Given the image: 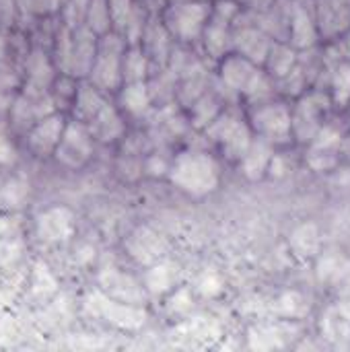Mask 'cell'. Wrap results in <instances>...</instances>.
I'll use <instances>...</instances> for the list:
<instances>
[{
  "label": "cell",
  "instance_id": "obj_1",
  "mask_svg": "<svg viewBox=\"0 0 350 352\" xmlns=\"http://www.w3.org/2000/svg\"><path fill=\"white\" fill-rule=\"evenodd\" d=\"M169 182L188 196L202 198L212 194L221 184L219 161L204 151H184L171 159Z\"/></svg>",
  "mask_w": 350,
  "mask_h": 352
},
{
  "label": "cell",
  "instance_id": "obj_2",
  "mask_svg": "<svg viewBox=\"0 0 350 352\" xmlns=\"http://www.w3.org/2000/svg\"><path fill=\"white\" fill-rule=\"evenodd\" d=\"M126 47H128L126 37L116 29L99 35L97 56H95V62H93V68H91L87 80H91L101 91H109V93L120 91V87L124 85L122 58H124Z\"/></svg>",
  "mask_w": 350,
  "mask_h": 352
},
{
  "label": "cell",
  "instance_id": "obj_3",
  "mask_svg": "<svg viewBox=\"0 0 350 352\" xmlns=\"http://www.w3.org/2000/svg\"><path fill=\"white\" fill-rule=\"evenodd\" d=\"M206 134L217 144L221 155L231 163H239L254 140V130L248 118H243L235 109H223L206 128Z\"/></svg>",
  "mask_w": 350,
  "mask_h": 352
},
{
  "label": "cell",
  "instance_id": "obj_4",
  "mask_svg": "<svg viewBox=\"0 0 350 352\" xmlns=\"http://www.w3.org/2000/svg\"><path fill=\"white\" fill-rule=\"evenodd\" d=\"M248 122L254 134L270 142L274 148L287 146L295 140L293 124H291V107L283 101H274V97L254 103Z\"/></svg>",
  "mask_w": 350,
  "mask_h": 352
},
{
  "label": "cell",
  "instance_id": "obj_5",
  "mask_svg": "<svg viewBox=\"0 0 350 352\" xmlns=\"http://www.w3.org/2000/svg\"><path fill=\"white\" fill-rule=\"evenodd\" d=\"M210 19V6L202 0H177L165 6L161 21L173 39L192 43L202 37Z\"/></svg>",
  "mask_w": 350,
  "mask_h": 352
},
{
  "label": "cell",
  "instance_id": "obj_6",
  "mask_svg": "<svg viewBox=\"0 0 350 352\" xmlns=\"http://www.w3.org/2000/svg\"><path fill=\"white\" fill-rule=\"evenodd\" d=\"M332 107L330 95L322 91H303L297 95L295 105L291 107L293 136L299 142H309L328 122V111Z\"/></svg>",
  "mask_w": 350,
  "mask_h": 352
},
{
  "label": "cell",
  "instance_id": "obj_7",
  "mask_svg": "<svg viewBox=\"0 0 350 352\" xmlns=\"http://www.w3.org/2000/svg\"><path fill=\"white\" fill-rule=\"evenodd\" d=\"M54 111H58V105L50 89L23 85L8 111V120H10L12 130L25 134L31 126H35L39 120L47 118Z\"/></svg>",
  "mask_w": 350,
  "mask_h": 352
},
{
  "label": "cell",
  "instance_id": "obj_8",
  "mask_svg": "<svg viewBox=\"0 0 350 352\" xmlns=\"http://www.w3.org/2000/svg\"><path fill=\"white\" fill-rule=\"evenodd\" d=\"M95 155V138L87 124L78 120H68L62 138L56 146V161L68 169H83Z\"/></svg>",
  "mask_w": 350,
  "mask_h": 352
},
{
  "label": "cell",
  "instance_id": "obj_9",
  "mask_svg": "<svg viewBox=\"0 0 350 352\" xmlns=\"http://www.w3.org/2000/svg\"><path fill=\"white\" fill-rule=\"evenodd\" d=\"M85 305L95 318H101L120 328H138L144 324V314L138 309V305L122 303V301L105 295L103 291H93L87 297Z\"/></svg>",
  "mask_w": 350,
  "mask_h": 352
},
{
  "label": "cell",
  "instance_id": "obj_10",
  "mask_svg": "<svg viewBox=\"0 0 350 352\" xmlns=\"http://www.w3.org/2000/svg\"><path fill=\"white\" fill-rule=\"evenodd\" d=\"M66 118L62 111H54L47 118L39 120L35 126H31L25 132V144L27 148L39 157V159H47L56 153V146L62 138V132L66 128Z\"/></svg>",
  "mask_w": 350,
  "mask_h": 352
},
{
  "label": "cell",
  "instance_id": "obj_11",
  "mask_svg": "<svg viewBox=\"0 0 350 352\" xmlns=\"http://www.w3.org/2000/svg\"><path fill=\"white\" fill-rule=\"evenodd\" d=\"M76 231V219L70 208L54 206L39 214L37 219V235L45 243H64Z\"/></svg>",
  "mask_w": 350,
  "mask_h": 352
},
{
  "label": "cell",
  "instance_id": "obj_12",
  "mask_svg": "<svg viewBox=\"0 0 350 352\" xmlns=\"http://www.w3.org/2000/svg\"><path fill=\"white\" fill-rule=\"evenodd\" d=\"M21 68H23V76H25L23 85H31V87H39V89H52V82L58 76V68L52 60V54L45 52L41 45H31Z\"/></svg>",
  "mask_w": 350,
  "mask_h": 352
},
{
  "label": "cell",
  "instance_id": "obj_13",
  "mask_svg": "<svg viewBox=\"0 0 350 352\" xmlns=\"http://www.w3.org/2000/svg\"><path fill=\"white\" fill-rule=\"evenodd\" d=\"M97 41L99 35H95L87 25L72 29V56H70V74L76 78H87L95 56H97Z\"/></svg>",
  "mask_w": 350,
  "mask_h": 352
},
{
  "label": "cell",
  "instance_id": "obj_14",
  "mask_svg": "<svg viewBox=\"0 0 350 352\" xmlns=\"http://www.w3.org/2000/svg\"><path fill=\"white\" fill-rule=\"evenodd\" d=\"M87 128L91 130L93 138L99 142H116L120 138L126 136V118L124 111L113 105L111 101L105 99V103L101 105V109L91 118V122L87 124Z\"/></svg>",
  "mask_w": 350,
  "mask_h": 352
},
{
  "label": "cell",
  "instance_id": "obj_15",
  "mask_svg": "<svg viewBox=\"0 0 350 352\" xmlns=\"http://www.w3.org/2000/svg\"><path fill=\"white\" fill-rule=\"evenodd\" d=\"M101 291L122 303L130 305H140L144 301V289L140 283H136L130 274L118 270V268H107L99 276Z\"/></svg>",
  "mask_w": 350,
  "mask_h": 352
},
{
  "label": "cell",
  "instance_id": "obj_16",
  "mask_svg": "<svg viewBox=\"0 0 350 352\" xmlns=\"http://www.w3.org/2000/svg\"><path fill=\"white\" fill-rule=\"evenodd\" d=\"M274 157H276L274 146L254 134V140H252L248 153L241 157V161L237 165L248 179H262L266 173H270V165H272Z\"/></svg>",
  "mask_w": 350,
  "mask_h": 352
},
{
  "label": "cell",
  "instance_id": "obj_17",
  "mask_svg": "<svg viewBox=\"0 0 350 352\" xmlns=\"http://www.w3.org/2000/svg\"><path fill=\"white\" fill-rule=\"evenodd\" d=\"M153 93L149 80L138 82H124L120 87V109L130 118H142L151 111Z\"/></svg>",
  "mask_w": 350,
  "mask_h": 352
},
{
  "label": "cell",
  "instance_id": "obj_18",
  "mask_svg": "<svg viewBox=\"0 0 350 352\" xmlns=\"http://www.w3.org/2000/svg\"><path fill=\"white\" fill-rule=\"evenodd\" d=\"M274 41H270L262 31L258 29H252V27H245L241 29V33L233 35V45H235V52L250 58L252 62L256 64H264L266 62V56L270 52Z\"/></svg>",
  "mask_w": 350,
  "mask_h": 352
},
{
  "label": "cell",
  "instance_id": "obj_19",
  "mask_svg": "<svg viewBox=\"0 0 350 352\" xmlns=\"http://www.w3.org/2000/svg\"><path fill=\"white\" fill-rule=\"evenodd\" d=\"M103 103H105L103 91L97 89L91 80H83V82H78V91H76V97L70 107L72 118L83 124H89L91 118L101 109Z\"/></svg>",
  "mask_w": 350,
  "mask_h": 352
},
{
  "label": "cell",
  "instance_id": "obj_20",
  "mask_svg": "<svg viewBox=\"0 0 350 352\" xmlns=\"http://www.w3.org/2000/svg\"><path fill=\"white\" fill-rule=\"evenodd\" d=\"M151 58L140 43L128 45L122 58V78L124 82H138L151 78Z\"/></svg>",
  "mask_w": 350,
  "mask_h": 352
},
{
  "label": "cell",
  "instance_id": "obj_21",
  "mask_svg": "<svg viewBox=\"0 0 350 352\" xmlns=\"http://www.w3.org/2000/svg\"><path fill=\"white\" fill-rule=\"evenodd\" d=\"M318 37V25L303 6H295L289 21V41L295 47H311Z\"/></svg>",
  "mask_w": 350,
  "mask_h": 352
},
{
  "label": "cell",
  "instance_id": "obj_22",
  "mask_svg": "<svg viewBox=\"0 0 350 352\" xmlns=\"http://www.w3.org/2000/svg\"><path fill=\"white\" fill-rule=\"evenodd\" d=\"M223 111V107H221V101H219V97L215 95V93H210V91H204L192 105H190V124L194 126V128H208L215 120H217V116Z\"/></svg>",
  "mask_w": 350,
  "mask_h": 352
},
{
  "label": "cell",
  "instance_id": "obj_23",
  "mask_svg": "<svg viewBox=\"0 0 350 352\" xmlns=\"http://www.w3.org/2000/svg\"><path fill=\"white\" fill-rule=\"evenodd\" d=\"M266 72L272 76V80H278L287 76L295 66H297V54L293 47L283 45V43H272L268 56H266Z\"/></svg>",
  "mask_w": 350,
  "mask_h": 352
},
{
  "label": "cell",
  "instance_id": "obj_24",
  "mask_svg": "<svg viewBox=\"0 0 350 352\" xmlns=\"http://www.w3.org/2000/svg\"><path fill=\"white\" fill-rule=\"evenodd\" d=\"M291 248L301 258H314L320 250V231L316 225L305 223L297 227L291 235Z\"/></svg>",
  "mask_w": 350,
  "mask_h": 352
},
{
  "label": "cell",
  "instance_id": "obj_25",
  "mask_svg": "<svg viewBox=\"0 0 350 352\" xmlns=\"http://www.w3.org/2000/svg\"><path fill=\"white\" fill-rule=\"evenodd\" d=\"M330 99L336 107L350 105V64L342 62L334 68L330 80Z\"/></svg>",
  "mask_w": 350,
  "mask_h": 352
},
{
  "label": "cell",
  "instance_id": "obj_26",
  "mask_svg": "<svg viewBox=\"0 0 350 352\" xmlns=\"http://www.w3.org/2000/svg\"><path fill=\"white\" fill-rule=\"evenodd\" d=\"M85 25L95 35H103V33L113 29V21H111V12H109V6H107V0H91L89 2Z\"/></svg>",
  "mask_w": 350,
  "mask_h": 352
},
{
  "label": "cell",
  "instance_id": "obj_27",
  "mask_svg": "<svg viewBox=\"0 0 350 352\" xmlns=\"http://www.w3.org/2000/svg\"><path fill=\"white\" fill-rule=\"evenodd\" d=\"M52 97L60 107H72V101L76 97V91H78V78L72 76V74H64V72H58L56 80L52 82Z\"/></svg>",
  "mask_w": 350,
  "mask_h": 352
},
{
  "label": "cell",
  "instance_id": "obj_28",
  "mask_svg": "<svg viewBox=\"0 0 350 352\" xmlns=\"http://www.w3.org/2000/svg\"><path fill=\"white\" fill-rule=\"evenodd\" d=\"M89 2L91 0H64L58 8V19L62 25H66L68 29H76L85 25L87 19V10H89Z\"/></svg>",
  "mask_w": 350,
  "mask_h": 352
},
{
  "label": "cell",
  "instance_id": "obj_29",
  "mask_svg": "<svg viewBox=\"0 0 350 352\" xmlns=\"http://www.w3.org/2000/svg\"><path fill=\"white\" fill-rule=\"evenodd\" d=\"M144 285L151 293H167L175 285V270L167 264H157L146 272Z\"/></svg>",
  "mask_w": 350,
  "mask_h": 352
},
{
  "label": "cell",
  "instance_id": "obj_30",
  "mask_svg": "<svg viewBox=\"0 0 350 352\" xmlns=\"http://www.w3.org/2000/svg\"><path fill=\"white\" fill-rule=\"evenodd\" d=\"M25 82L23 68L10 58L0 60V91H21Z\"/></svg>",
  "mask_w": 350,
  "mask_h": 352
},
{
  "label": "cell",
  "instance_id": "obj_31",
  "mask_svg": "<svg viewBox=\"0 0 350 352\" xmlns=\"http://www.w3.org/2000/svg\"><path fill=\"white\" fill-rule=\"evenodd\" d=\"M109 12H111V21H113V29L124 33L126 25L130 23L134 8H136V0H107Z\"/></svg>",
  "mask_w": 350,
  "mask_h": 352
},
{
  "label": "cell",
  "instance_id": "obj_32",
  "mask_svg": "<svg viewBox=\"0 0 350 352\" xmlns=\"http://www.w3.org/2000/svg\"><path fill=\"white\" fill-rule=\"evenodd\" d=\"M130 252L134 258H138L140 262H151L157 258V243L153 241V235H149L146 231H140L138 235L132 237L130 241Z\"/></svg>",
  "mask_w": 350,
  "mask_h": 352
},
{
  "label": "cell",
  "instance_id": "obj_33",
  "mask_svg": "<svg viewBox=\"0 0 350 352\" xmlns=\"http://www.w3.org/2000/svg\"><path fill=\"white\" fill-rule=\"evenodd\" d=\"M19 159L17 146L10 140V134L6 132L4 126H0V167H10Z\"/></svg>",
  "mask_w": 350,
  "mask_h": 352
},
{
  "label": "cell",
  "instance_id": "obj_34",
  "mask_svg": "<svg viewBox=\"0 0 350 352\" xmlns=\"http://www.w3.org/2000/svg\"><path fill=\"white\" fill-rule=\"evenodd\" d=\"M19 19H21L19 2L17 0H0V27L14 29Z\"/></svg>",
  "mask_w": 350,
  "mask_h": 352
},
{
  "label": "cell",
  "instance_id": "obj_35",
  "mask_svg": "<svg viewBox=\"0 0 350 352\" xmlns=\"http://www.w3.org/2000/svg\"><path fill=\"white\" fill-rule=\"evenodd\" d=\"M169 167H171V159L159 155V153H153L144 159V173L146 175H153V177H159V175H167L169 173Z\"/></svg>",
  "mask_w": 350,
  "mask_h": 352
},
{
  "label": "cell",
  "instance_id": "obj_36",
  "mask_svg": "<svg viewBox=\"0 0 350 352\" xmlns=\"http://www.w3.org/2000/svg\"><path fill=\"white\" fill-rule=\"evenodd\" d=\"M25 194H27V186H25L23 182H19V179H10V182L4 186V190H2V198H4V202L10 204V206H19V204L23 202Z\"/></svg>",
  "mask_w": 350,
  "mask_h": 352
},
{
  "label": "cell",
  "instance_id": "obj_37",
  "mask_svg": "<svg viewBox=\"0 0 350 352\" xmlns=\"http://www.w3.org/2000/svg\"><path fill=\"white\" fill-rule=\"evenodd\" d=\"M198 289H200V293H204V295H215V293L221 291V283L217 280L215 274H204V276L198 280Z\"/></svg>",
  "mask_w": 350,
  "mask_h": 352
},
{
  "label": "cell",
  "instance_id": "obj_38",
  "mask_svg": "<svg viewBox=\"0 0 350 352\" xmlns=\"http://www.w3.org/2000/svg\"><path fill=\"white\" fill-rule=\"evenodd\" d=\"M19 91H0V116H8Z\"/></svg>",
  "mask_w": 350,
  "mask_h": 352
},
{
  "label": "cell",
  "instance_id": "obj_39",
  "mask_svg": "<svg viewBox=\"0 0 350 352\" xmlns=\"http://www.w3.org/2000/svg\"><path fill=\"white\" fill-rule=\"evenodd\" d=\"M8 47H10V29L0 27V60L8 58Z\"/></svg>",
  "mask_w": 350,
  "mask_h": 352
}]
</instances>
